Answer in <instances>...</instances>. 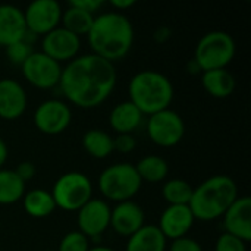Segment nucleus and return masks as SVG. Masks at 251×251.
<instances>
[{"label": "nucleus", "mask_w": 251, "mask_h": 251, "mask_svg": "<svg viewBox=\"0 0 251 251\" xmlns=\"http://www.w3.org/2000/svg\"><path fill=\"white\" fill-rule=\"evenodd\" d=\"M50 193L56 207L65 212H78L93 199V184L85 174L72 171L60 175Z\"/></svg>", "instance_id": "0eeeda50"}, {"label": "nucleus", "mask_w": 251, "mask_h": 251, "mask_svg": "<svg viewBox=\"0 0 251 251\" xmlns=\"http://www.w3.org/2000/svg\"><path fill=\"white\" fill-rule=\"evenodd\" d=\"M94 16L88 12H84L78 7L74 6H68L63 12H62V19H60V26H63L65 29L71 31L72 34L78 35L81 38V35H87L93 22H94Z\"/></svg>", "instance_id": "a878e982"}, {"label": "nucleus", "mask_w": 251, "mask_h": 251, "mask_svg": "<svg viewBox=\"0 0 251 251\" xmlns=\"http://www.w3.org/2000/svg\"><path fill=\"white\" fill-rule=\"evenodd\" d=\"M169 251H203V249L194 238H190L187 235V237L172 240L169 246Z\"/></svg>", "instance_id": "2f4dec72"}, {"label": "nucleus", "mask_w": 251, "mask_h": 251, "mask_svg": "<svg viewBox=\"0 0 251 251\" xmlns=\"http://www.w3.org/2000/svg\"><path fill=\"white\" fill-rule=\"evenodd\" d=\"M46 251H54V250H46Z\"/></svg>", "instance_id": "ea45409f"}, {"label": "nucleus", "mask_w": 251, "mask_h": 251, "mask_svg": "<svg viewBox=\"0 0 251 251\" xmlns=\"http://www.w3.org/2000/svg\"><path fill=\"white\" fill-rule=\"evenodd\" d=\"M235 40L226 31H210L204 34L194 51V60L200 65L201 71L225 69L235 57Z\"/></svg>", "instance_id": "423d86ee"}, {"label": "nucleus", "mask_w": 251, "mask_h": 251, "mask_svg": "<svg viewBox=\"0 0 251 251\" xmlns=\"http://www.w3.org/2000/svg\"><path fill=\"white\" fill-rule=\"evenodd\" d=\"M128 96L129 101L143 115L150 116L169 109L174 100V85L162 72L153 69L140 71L128 84Z\"/></svg>", "instance_id": "20e7f679"}, {"label": "nucleus", "mask_w": 251, "mask_h": 251, "mask_svg": "<svg viewBox=\"0 0 251 251\" xmlns=\"http://www.w3.org/2000/svg\"><path fill=\"white\" fill-rule=\"evenodd\" d=\"M193 190L191 184L184 179H169L162 188V197L168 206H188Z\"/></svg>", "instance_id": "bb28decb"}, {"label": "nucleus", "mask_w": 251, "mask_h": 251, "mask_svg": "<svg viewBox=\"0 0 251 251\" xmlns=\"http://www.w3.org/2000/svg\"><path fill=\"white\" fill-rule=\"evenodd\" d=\"M22 206L26 215L35 219H43L50 216L57 207L50 191L43 188H35L24 194Z\"/></svg>", "instance_id": "4be33fe9"}, {"label": "nucleus", "mask_w": 251, "mask_h": 251, "mask_svg": "<svg viewBox=\"0 0 251 251\" xmlns=\"http://www.w3.org/2000/svg\"><path fill=\"white\" fill-rule=\"evenodd\" d=\"M63 66L44 54L43 51H34L22 65L21 71L28 84L40 90H50L59 85Z\"/></svg>", "instance_id": "1a4fd4ad"}, {"label": "nucleus", "mask_w": 251, "mask_h": 251, "mask_svg": "<svg viewBox=\"0 0 251 251\" xmlns=\"http://www.w3.org/2000/svg\"><path fill=\"white\" fill-rule=\"evenodd\" d=\"M134 166H135L137 174L143 182L144 181L150 182V184L162 182L168 178V174H169L168 162L163 157L156 156V154H150V156L140 159L137 162V165H134Z\"/></svg>", "instance_id": "5701e85b"}, {"label": "nucleus", "mask_w": 251, "mask_h": 251, "mask_svg": "<svg viewBox=\"0 0 251 251\" xmlns=\"http://www.w3.org/2000/svg\"><path fill=\"white\" fill-rule=\"evenodd\" d=\"M81 49V38L71 31L65 29L63 26H57L49 34L43 35L41 40V51L51 57L53 60L59 62L60 65L63 62L74 60Z\"/></svg>", "instance_id": "ddd939ff"}, {"label": "nucleus", "mask_w": 251, "mask_h": 251, "mask_svg": "<svg viewBox=\"0 0 251 251\" xmlns=\"http://www.w3.org/2000/svg\"><path fill=\"white\" fill-rule=\"evenodd\" d=\"M187 72L188 74H191V75H197V74H203V71H201V68H200V65L194 60V59H191L188 63H187Z\"/></svg>", "instance_id": "4c0bfd02"}, {"label": "nucleus", "mask_w": 251, "mask_h": 251, "mask_svg": "<svg viewBox=\"0 0 251 251\" xmlns=\"http://www.w3.org/2000/svg\"><path fill=\"white\" fill-rule=\"evenodd\" d=\"M201 84L204 90L215 99H226L235 90V78L226 68L203 72Z\"/></svg>", "instance_id": "412c9836"}, {"label": "nucleus", "mask_w": 251, "mask_h": 251, "mask_svg": "<svg viewBox=\"0 0 251 251\" xmlns=\"http://www.w3.org/2000/svg\"><path fill=\"white\" fill-rule=\"evenodd\" d=\"M84 150L94 159H106L113 153V137L101 129H90L82 135Z\"/></svg>", "instance_id": "b1692460"}, {"label": "nucleus", "mask_w": 251, "mask_h": 251, "mask_svg": "<svg viewBox=\"0 0 251 251\" xmlns=\"http://www.w3.org/2000/svg\"><path fill=\"white\" fill-rule=\"evenodd\" d=\"M28 106L25 88L12 78L0 79V118L15 121L21 118Z\"/></svg>", "instance_id": "dca6fc26"}, {"label": "nucleus", "mask_w": 251, "mask_h": 251, "mask_svg": "<svg viewBox=\"0 0 251 251\" xmlns=\"http://www.w3.org/2000/svg\"><path fill=\"white\" fill-rule=\"evenodd\" d=\"M90 247V240L84 234L79 231H71L63 235L56 251H88Z\"/></svg>", "instance_id": "cd10ccee"}, {"label": "nucleus", "mask_w": 251, "mask_h": 251, "mask_svg": "<svg viewBox=\"0 0 251 251\" xmlns=\"http://www.w3.org/2000/svg\"><path fill=\"white\" fill-rule=\"evenodd\" d=\"M137 147V140L132 134H118L113 138V151H119L122 154H128Z\"/></svg>", "instance_id": "7c9ffc66"}, {"label": "nucleus", "mask_w": 251, "mask_h": 251, "mask_svg": "<svg viewBox=\"0 0 251 251\" xmlns=\"http://www.w3.org/2000/svg\"><path fill=\"white\" fill-rule=\"evenodd\" d=\"M247 243L241 241L240 238L229 235L226 232H224L215 244V251H247L246 247Z\"/></svg>", "instance_id": "c756f323"}, {"label": "nucleus", "mask_w": 251, "mask_h": 251, "mask_svg": "<svg viewBox=\"0 0 251 251\" xmlns=\"http://www.w3.org/2000/svg\"><path fill=\"white\" fill-rule=\"evenodd\" d=\"M88 251H116L110 247H106V246H96V247H90Z\"/></svg>", "instance_id": "58836bf2"}, {"label": "nucleus", "mask_w": 251, "mask_h": 251, "mask_svg": "<svg viewBox=\"0 0 251 251\" xmlns=\"http://www.w3.org/2000/svg\"><path fill=\"white\" fill-rule=\"evenodd\" d=\"M87 38L93 54L115 65V62L122 60L131 51L134 44V26L124 13H100L94 16Z\"/></svg>", "instance_id": "f03ea898"}, {"label": "nucleus", "mask_w": 251, "mask_h": 251, "mask_svg": "<svg viewBox=\"0 0 251 251\" xmlns=\"http://www.w3.org/2000/svg\"><path fill=\"white\" fill-rule=\"evenodd\" d=\"M222 218L226 234L244 243L251 241V199L249 196H238Z\"/></svg>", "instance_id": "2eb2a0df"}, {"label": "nucleus", "mask_w": 251, "mask_h": 251, "mask_svg": "<svg viewBox=\"0 0 251 251\" xmlns=\"http://www.w3.org/2000/svg\"><path fill=\"white\" fill-rule=\"evenodd\" d=\"M9 156V150H7V144L4 143V140L0 137V169H3V165L6 163Z\"/></svg>", "instance_id": "e433bc0d"}, {"label": "nucleus", "mask_w": 251, "mask_h": 251, "mask_svg": "<svg viewBox=\"0 0 251 251\" xmlns=\"http://www.w3.org/2000/svg\"><path fill=\"white\" fill-rule=\"evenodd\" d=\"M237 199V182L228 175H215L193 190L188 207L194 219L209 222L222 218Z\"/></svg>", "instance_id": "7ed1b4c3"}, {"label": "nucleus", "mask_w": 251, "mask_h": 251, "mask_svg": "<svg viewBox=\"0 0 251 251\" xmlns=\"http://www.w3.org/2000/svg\"><path fill=\"white\" fill-rule=\"evenodd\" d=\"M146 225V215L143 207L132 201L116 203L110 212V228L121 237L129 238Z\"/></svg>", "instance_id": "4468645a"}, {"label": "nucleus", "mask_w": 251, "mask_h": 251, "mask_svg": "<svg viewBox=\"0 0 251 251\" xmlns=\"http://www.w3.org/2000/svg\"><path fill=\"white\" fill-rule=\"evenodd\" d=\"M143 113L129 101L118 103L110 115H109V124L112 129L116 134H132L143 122Z\"/></svg>", "instance_id": "6ab92c4d"}, {"label": "nucleus", "mask_w": 251, "mask_h": 251, "mask_svg": "<svg viewBox=\"0 0 251 251\" xmlns=\"http://www.w3.org/2000/svg\"><path fill=\"white\" fill-rule=\"evenodd\" d=\"M35 128L46 135H59L68 129L72 121V110L68 103L50 99L43 101L32 116Z\"/></svg>", "instance_id": "9d476101"}, {"label": "nucleus", "mask_w": 251, "mask_h": 251, "mask_svg": "<svg viewBox=\"0 0 251 251\" xmlns=\"http://www.w3.org/2000/svg\"><path fill=\"white\" fill-rule=\"evenodd\" d=\"M143 185L132 163H115L107 166L99 176V190L106 200L122 203L132 200Z\"/></svg>", "instance_id": "39448f33"}, {"label": "nucleus", "mask_w": 251, "mask_h": 251, "mask_svg": "<svg viewBox=\"0 0 251 251\" xmlns=\"http://www.w3.org/2000/svg\"><path fill=\"white\" fill-rule=\"evenodd\" d=\"M6 49V56H7V59L13 63V65H22L32 53H34V50H32V44L31 43H28L25 38L24 40H19V41H16V43H12V44H9L7 47H4Z\"/></svg>", "instance_id": "c85d7f7f"}, {"label": "nucleus", "mask_w": 251, "mask_h": 251, "mask_svg": "<svg viewBox=\"0 0 251 251\" xmlns=\"http://www.w3.org/2000/svg\"><path fill=\"white\" fill-rule=\"evenodd\" d=\"M110 206L106 200L91 199L76 213L78 231L88 240L97 238L110 228Z\"/></svg>", "instance_id": "f8f14e48"}, {"label": "nucleus", "mask_w": 251, "mask_h": 251, "mask_svg": "<svg viewBox=\"0 0 251 251\" xmlns=\"http://www.w3.org/2000/svg\"><path fill=\"white\" fill-rule=\"evenodd\" d=\"M168 240L157 225H144L128 238L125 251H166Z\"/></svg>", "instance_id": "aec40b11"}, {"label": "nucleus", "mask_w": 251, "mask_h": 251, "mask_svg": "<svg viewBox=\"0 0 251 251\" xmlns=\"http://www.w3.org/2000/svg\"><path fill=\"white\" fill-rule=\"evenodd\" d=\"M25 194V182L13 169H0V204L9 206L22 200Z\"/></svg>", "instance_id": "393cba45"}, {"label": "nucleus", "mask_w": 251, "mask_h": 251, "mask_svg": "<svg viewBox=\"0 0 251 251\" xmlns=\"http://www.w3.org/2000/svg\"><path fill=\"white\" fill-rule=\"evenodd\" d=\"M103 4H104L103 0H71L69 1V6L78 7V9L88 12L91 15H96V12L100 10Z\"/></svg>", "instance_id": "473e14b6"}, {"label": "nucleus", "mask_w": 251, "mask_h": 251, "mask_svg": "<svg viewBox=\"0 0 251 251\" xmlns=\"http://www.w3.org/2000/svg\"><path fill=\"white\" fill-rule=\"evenodd\" d=\"M194 216L188 206H168L159 219L157 228L166 240L187 237L194 225Z\"/></svg>", "instance_id": "f3484780"}, {"label": "nucleus", "mask_w": 251, "mask_h": 251, "mask_svg": "<svg viewBox=\"0 0 251 251\" xmlns=\"http://www.w3.org/2000/svg\"><path fill=\"white\" fill-rule=\"evenodd\" d=\"M25 34L24 10L13 4H0V46L7 47L12 43L24 40Z\"/></svg>", "instance_id": "a211bd4d"}, {"label": "nucleus", "mask_w": 251, "mask_h": 251, "mask_svg": "<svg viewBox=\"0 0 251 251\" xmlns=\"http://www.w3.org/2000/svg\"><path fill=\"white\" fill-rule=\"evenodd\" d=\"M134 4H135V0H110V6L113 9H116L119 13L132 7Z\"/></svg>", "instance_id": "c9c22d12"}, {"label": "nucleus", "mask_w": 251, "mask_h": 251, "mask_svg": "<svg viewBox=\"0 0 251 251\" xmlns=\"http://www.w3.org/2000/svg\"><path fill=\"white\" fill-rule=\"evenodd\" d=\"M62 6L56 0H35L24 10L26 31L38 35H46L60 25Z\"/></svg>", "instance_id": "9b49d317"}, {"label": "nucleus", "mask_w": 251, "mask_h": 251, "mask_svg": "<svg viewBox=\"0 0 251 251\" xmlns=\"http://www.w3.org/2000/svg\"><path fill=\"white\" fill-rule=\"evenodd\" d=\"M115 65L90 53L76 56L62 69L59 87L69 103L79 109L103 104L116 87Z\"/></svg>", "instance_id": "f257e3e1"}, {"label": "nucleus", "mask_w": 251, "mask_h": 251, "mask_svg": "<svg viewBox=\"0 0 251 251\" xmlns=\"http://www.w3.org/2000/svg\"><path fill=\"white\" fill-rule=\"evenodd\" d=\"M15 172H16V175L24 181V182H28V181H31L34 176H35V172H37V169H35V165L32 163V162H21L18 166H16V169H13Z\"/></svg>", "instance_id": "72a5a7b5"}, {"label": "nucleus", "mask_w": 251, "mask_h": 251, "mask_svg": "<svg viewBox=\"0 0 251 251\" xmlns=\"http://www.w3.org/2000/svg\"><path fill=\"white\" fill-rule=\"evenodd\" d=\"M171 34H172V31H171L168 26H160V28H157V29L154 31L153 38H154V41H157V43H165V41H168V40L171 38Z\"/></svg>", "instance_id": "f704fd0d"}, {"label": "nucleus", "mask_w": 251, "mask_h": 251, "mask_svg": "<svg viewBox=\"0 0 251 251\" xmlns=\"http://www.w3.org/2000/svg\"><path fill=\"white\" fill-rule=\"evenodd\" d=\"M146 129L149 138L156 146L174 147L179 144L185 135V122L178 112L165 109L149 116Z\"/></svg>", "instance_id": "6e6552de"}]
</instances>
